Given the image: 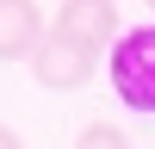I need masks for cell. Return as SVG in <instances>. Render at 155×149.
<instances>
[{
	"instance_id": "5",
	"label": "cell",
	"mask_w": 155,
	"mask_h": 149,
	"mask_svg": "<svg viewBox=\"0 0 155 149\" xmlns=\"http://www.w3.org/2000/svg\"><path fill=\"white\" fill-rule=\"evenodd\" d=\"M74 149H137V143H130V137L118 131V124L93 118V124H81V137H74Z\"/></svg>"
},
{
	"instance_id": "2",
	"label": "cell",
	"mask_w": 155,
	"mask_h": 149,
	"mask_svg": "<svg viewBox=\"0 0 155 149\" xmlns=\"http://www.w3.org/2000/svg\"><path fill=\"white\" fill-rule=\"evenodd\" d=\"M31 74H37V87H50V93H74V87H87L99 74V50L50 25L44 44L31 50Z\"/></svg>"
},
{
	"instance_id": "3",
	"label": "cell",
	"mask_w": 155,
	"mask_h": 149,
	"mask_svg": "<svg viewBox=\"0 0 155 149\" xmlns=\"http://www.w3.org/2000/svg\"><path fill=\"white\" fill-rule=\"evenodd\" d=\"M56 31L106 50V44H118L124 25H118V6H112V0H62V6H56Z\"/></svg>"
},
{
	"instance_id": "6",
	"label": "cell",
	"mask_w": 155,
	"mask_h": 149,
	"mask_svg": "<svg viewBox=\"0 0 155 149\" xmlns=\"http://www.w3.org/2000/svg\"><path fill=\"white\" fill-rule=\"evenodd\" d=\"M0 149H25V137L12 131V124H0Z\"/></svg>"
},
{
	"instance_id": "1",
	"label": "cell",
	"mask_w": 155,
	"mask_h": 149,
	"mask_svg": "<svg viewBox=\"0 0 155 149\" xmlns=\"http://www.w3.org/2000/svg\"><path fill=\"white\" fill-rule=\"evenodd\" d=\"M106 81L130 112L155 118V25L118 31V44L106 50Z\"/></svg>"
},
{
	"instance_id": "4",
	"label": "cell",
	"mask_w": 155,
	"mask_h": 149,
	"mask_svg": "<svg viewBox=\"0 0 155 149\" xmlns=\"http://www.w3.org/2000/svg\"><path fill=\"white\" fill-rule=\"evenodd\" d=\"M44 31L50 25L37 12V0H0V62H31Z\"/></svg>"
},
{
	"instance_id": "7",
	"label": "cell",
	"mask_w": 155,
	"mask_h": 149,
	"mask_svg": "<svg viewBox=\"0 0 155 149\" xmlns=\"http://www.w3.org/2000/svg\"><path fill=\"white\" fill-rule=\"evenodd\" d=\"M149 12H155V0H149Z\"/></svg>"
}]
</instances>
